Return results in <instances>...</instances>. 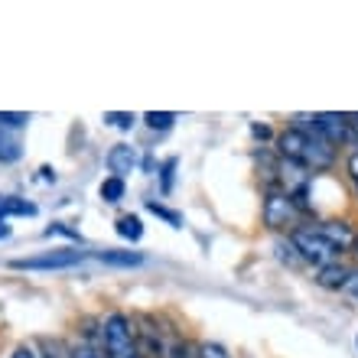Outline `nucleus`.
I'll return each instance as SVG.
<instances>
[{
  "label": "nucleus",
  "mask_w": 358,
  "mask_h": 358,
  "mask_svg": "<svg viewBox=\"0 0 358 358\" xmlns=\"http://www.w3.org/2000/svg\"><path fill=\"white\" fill-rule=\"evenodd\" d=\"M280 157L290 160L293 166H303V170H329L336 163V147L329 141H322L316 131H300V127H290V131L280 134Z\"/></svg>",
  "instance_id": "obj_1"
},
{
  "label": "nucleus",
  "mask_w": 358,
  "mask_h": 358,
  "mask_svg": "<svg viewBox=\"0 0 358 358\" xmlns=\"http://www.w3.org/2000/svg\"><path fill=\"white\" fill-rule=\"evenodd\" d=\"M104 349H108V358H143L141 345L134 339L131 320L124 313H111L104 320Z\"/></svg>",
  "instance_id": "obj_2"
},
{
  "label": "nucleus",
  "mask_w": 358,
  "mask_h": 358,
  "mask_svg": "<svg viewBox=\"0 0 358 358\" xmlns=\"http://www.w3.org/2000/svg\"><path fill=\"white\" fill-rule=\"evenodd\" d=\"M290 241H293V248L300 251L303 261H310V264H316V267L332 264V261L339 257V248L332 245L329 238H322V235H320V228H316V225L296 228Z\"/></svg>",
  "instance_id": "obj_3"
},
{
  "label": "nucleus",
  "mask_w": 358,
  "mask_h": 358,
  "mask_svg": "<svg viewBox=\"0 0 358 358\" xmlns=\"http://www.w3.org/2000/svg\"><path fill=\"white\" fill-rule=\"evenodd\" d=\"M85 251H49V255H36V257H20L13 261L17 271H62V267H76L85 261Z\"/></svg>",
  "instance_id": "obj_4"
},
{
  "label": "nucleus",
  "mask_w": 358,
  "mask_h": 358,
  "mask_svg": "<svg viewBox=\"0 0 358 358\" xmlns=\"http://www.w3.org/2000/svg\"><path fill=\"white\" fill-rule=\"evenodd\" d=\"M313 131L320 134L322 141H329L332 147H336V143L355 141L352 124H349V117H345V114H313Z\"/></svg>",
  "instance_id": "obj_5"
},
{
  "label": "nucleus",
  "mask_w": 358,
  "mask_h": 358,
  "mask_svg": "<svg viewBox=\"0 0 358 358\" xmlns=\"http://www.w3.org/2000/svg\"><path fill=\"white\" fill-rule=\"evenodd\" d=\"M296 218V202L290 192H271L264 199V222L271 228H287Z\"/></svg>",
  "instance_id": "obj_6"
},
{
  "label": "nucleus",
  "mask_w": 358,
  "mask_h": 358,
  "mask_svg": "<svg viewBox=\"0 0 358 358\" xmlns=\"http://www.w3.org/2000/svg\"><path fill=\"white\" fill-rule=\"evenodd\" d=\"M352 271L349 267H342L339 261H332V264H322L320 273H316V283L326 287V290H345V283H349Z\"/></svg>",
  "instance_id": "obj_7"
},
{
  "label": "nucleus",
  "mask_w": 358,
  "mask_h": 358,
  "mask_svg": "<svg viewBox=\"0 0 358 358\" xmlns=\"http://www.w3.org/2000/svg\"><path fill=\"white\" fill-rule=\"evenodd\" d=\"M316 228H320V235L329 238V241L339 248V251H345V248L352 245V238H355V235H352V228H349V222H342V218H329V222H320Z\"/></svg>",
  "instance_id": "obj_8"
},
{
  "label": "nucleus",
  "mask_w": 358,
  "mask_h": 358,
  "mask_svg": "<svg viewBox=\"0 0 358 358\" xmlns=\"http://www.w3.org/2000/svg\"><path fill=\"white\" fill-rule=\"evenodd\" d=\"M108 166H111V173L117 179H121L124 173H131L134 166H137V153H134V147H127V143L111 147V153H108Z\"/></svg>",
  "instance_id": "obj_9"
},
{
  "label": "nucleus",
  "mask_w": 358,
  "mask_h": 358,
  "mask_svg": "<svg viewBox=\"0 0 358 358\" xmlns=\"http://www.w3.org/2000/svg\"><path fill=\"white\" fill-rule=\"evenodd\" d=\"M33 212H36L33 202H23L17 196H0V222L7 215H33Z\"/></svg>",
  "instance_id": "obj_10"
},
{
  "label": "nucleus",
  "mask_w": 358,
  "mask_h": 358,
  "mask_svg": "<svg viewBox=\"0 0 358 358\" xmlns=\"http://www.w3.org/2000/svg\"><path fill=\"white\" fill-rule=\"evenodd\" d=\"M101 261L114 267H137L143 264V255H137V251H104Z\"/></svg>",
  "instance_id": "obj_11"
},
{
  "label": "nucleus",
  "mask_w": 358,
  "mask_h": 358,
  "mask_svg": "<svg viewBox=\"0 0 358 358\" xmlns=\"http://www.w3.org/2000/svg\"><path fill=\"white\" fill-rule=\"evenodd\" d=\"M117 235L127 241H141L143 238V222L137 215H121L117 218Z\"/></svg>",
  "instance_id": "obj_12"
},
{
  "label": "nucleus",
  "mask_w": 358,
  "mask_h": 358,
  "mask_svg": "<svg viewBox=\"0 0 358 358\" xmlns=\"http://www.w3.org/2000/svg\"><path fill=\"white\" fill-rule=\"evenodd\" d=\"M121 196H124V179H117V176L104 179L101 182V199L104 202H121Z\"/></svg>",
  "instance_id": "obj_13"
},
{
  "label": "nucleus",
  "mask_w": 358,
  "mask_h": 358,
  "mask_svg": "<svg viewBox=\"0 0 358 358\" xmlns=\"http://www.w3.org/2000/svg\"><path fill=\"white\" fill-rule=\"evenodd\" d=\"M143 121L150 124L153 131H166V127L176 121V114H173V111H147V114H143Z\"/></svg>",
  "instance_id": "obj_14"
},
{
  "label": "nucleus",
  "mask_w": 358,
  "mask_h": 358,
  "mask_svg": "<svg viewBox=\"0 0 358 358\" xmlns=\"http://www.w3.org/2000/svg\"><path fill=\"white\" fill-rule=\"evenodd\" d=\"M20 157V143L13 141V137H7V131H0V160L10 163Z\"/></svg>",
  "instance_id": "obj_15"
},
{
  "label": "nucleus",
  "mask_w": 358,
  "mask_h": 358,
  "mask_svg": "<svg viewBox=\"0 0 358 358\" xmlns=\"http://www.w3.org/2000/svg\"><path fill=\"white\" fill-rule=\"evenodd\" d=\"M104 121L111 124V127H121V131H127L134 124V114H127V111H108L104 114Z\"/></svg>",
  "instance_id": "obj_16"
},
{
  "label": "nucleus",
  "mask_w": 358,
  "mask_h": 358,
  "mask_svg": "<svg viewBox=\"0 0 358 358\" xmlns=\"http://www.w3.org/2000/svg\"><path fill=\"white\" fill-rule=\"evenodd\" d=\"M29 117L27 114H0V131H13V127H23V124H27Z\"/></svg>",
  "instance_id": "obj_17"
},
{
  "label": "nucleus",
  "mask_w": 358,
  "mask_h": 358,
  "mask_svg": "<svg viewBox=\"0 0 358 358\" xmlns=\"http://www.w3.org/2000/svg\"><path fill=\"white\" fill-rule=\"evenodd\" d=\"M199 358H231V355H228V352L222 349L218 342H206V345L199 349Z\"/></svg>",
  "instance_id": "obj_18"
},
{
  "label": "nucleus",
  "mask_w": 358,
  "mask_h": 358,
  "mask_svg": "<svg viewBox=\"0 0 358 358\" xmlns=\"http://www.w3.org/2000/svg\"><path fill=\"white\" fill-rule=\"evenodd\" d=\"M72 358H108V355H101L94 345H85V342H82V345H76V349H72Z\"/></svg>",
  "instance_id": "obj_19"
},
{
  "label": "nucleus",
  "mask_w": 358,
  "mask_h": 358,
  "mask_svg": "<svg viewBox=\"0 0 358 358\" xmlns=\"http://www.w3.org/2000/svg\"><path fill=\"white\" fill-rule=\"evenodd\" d=\"M150 212H157V215L160 218H166V222H170L173 228H179V222H182V218L176 215V212H170V208H163V206H157V202H150Z\"/></svg>",
  "instance_id": "obj_20"
},
{
  "label": "nucleus",
  "mask_w": 358,
  "mask_h": 358,
  "mask_svg": "<svg viewBox=\"0 0 358 358\" xmlns=\"http://www.w3.org/2000/svg\"><path fill=\"white\" fill-rule=\"evenodd\" d=\"M46 358H72V355H66V349L59 342H46Z\"/></svg>",
  "instance_id": "obj_21"
},
{
  "label": "nucleus",
  "mask_w": 358,
  "mask_h": 358,
  "mask_svg": "<svg viewBox=\"0 0 358 358\" xmlns=\"http://www.w3.org/2000/svg\"><path fill=\"white\" fill-rule=\"evenodd\" d=\"M170 358H199V355H192V352H189L182 342H176V345L170 349Z\"/></svg>",
  "instance_id": "obj_22"
},
{
  "label": "nucleus",
  "mask_w": 358,
  "mask_h": 358,
  "mask_svg": "<svg viewBox=\"0 0 358 358\" xmlns=\"http://www.w3.org/2000/svg\"><path fill=\"white\" fill-rule=\"evenodd\" d=\"M349 176H352V182H355V192H358V153H352V157H349Z\"/></svg>",
  "instance_id": "obj_23"
},
{
  "label": "nucleus",
  "mask_w": 358,
  "mask_h": 358,
  "mask_svg": "<svg viewBox=\"0 0 358 358\" xmlns=\"http://www.w3.org/2000/svg\"><path fill=\"white\" fill-rule=\"evenodd\" d=\"M173 166H176V160H170L163 166V189H170V182H173Z\"/></svg>",
  "instance_id": "obj_24"
},
{
  "label": "nucleus",
  "mask_w": 358,
  "mask_h": 358,
  "mask_svg": "<svg viewBox=\"0 0 358 358\" xmlns=\"http://www.w3.org/2000/svg\"><path fill=\"white\" fill-rule=\"evenodd\" d=\"M345 290H349L352 296L358 300V273H352V277H349V283H345Z\"/></svg>",
  "instance_id": "obj_25"
},
{
  "label": "nucleus",
  "mask_w": 358,
  "mask_h": 358,
  "mask_svg": "<svg viewBox=\"0 0 358 358\" xmlns=\"http://www.w3.org/2000/svg\"><path fill=\"white\" fill-rule=\"evenodd\" d=\"M13 358H36V355H33V349H27V345H20V349L13 352Z\"/></svg>",
  "instance_id": "obj_26"
},
{
  "label": "nucleus",
  "mask_w": 358,
  "mask_h": 358,
  "mask_svg": "<svg viewBox=\"0 0 358 358\" xmlns=\"http://www.w3.org/2000/svg\"><path fill=\"white\" fill-rule=\"evenodd\" d=\"M349 248H352V255H355V257H358V235H355V238H352V245H349Z\"/></svg>",
  "instance_id": "obj_27"
}]
</instances>
